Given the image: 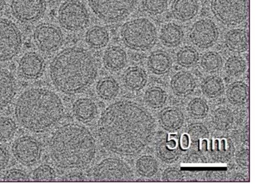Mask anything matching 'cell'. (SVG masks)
Masks as SVG:
<instances>
[{
	"label": "cell",
	"instance_id": "obj_38",
	"mask_svg": "<svg viewBox=\"0 0 256 189\" xmlns=\"http://www.w3.org/2000/svg\"><path fill=\"white\" fill-rule=\"evenodd\" d=\"M208 104L204 99L200 98L192 99L187 107L189 115L196 119H204L208 116Z\"/></svg>",
	"mask_w": 256,
	"mask_h": 189
},
{
	"label": "cell",
	"instance_id": "obj_26",
	"mask_svg": "<svg viewBox=\"0 0 256 189\" xmlns=\"http://www.w3.org/2000/svg\"><path fill=\"white\" fill-rule=\"evenodd\" d=\"M123 81L124 86L129 90L139 91L147 83V73L143 68L140 67H130L124 72Z\"/></svg>",
	"mask_w": 256,
	"mask_h": 189
},
{
	"label": "cell",
	"instance_id": "obj_11",
	"mask_svg": "<svg viewBox=\"0 0 256 189\" xmlns=\"http://www.w3.org/2000/svg\"><path fill=\"white\" fill-rule=\"evenodd\" d=\"M33 40L40 51L50 53L57 51L62 46L64 35L62 29L55 24L44 22L35 27Z\"/></svg>",
	"mask_w": 256,
	"mask_h": 189
},
{
	"label": "cell",
	"instance_id": "obj_51",
	"mask_svg": "<svg viewBox=\"0 0 256 189\" xmlns=\"http://www.w3.org/2000/svg\"><path fill=\"white\" fill-rule=\"evenodd\" d=\"M233 181L234 182H244L248 181V179L246 178V177L242 175V174H238L237 175L234 176L233 179Z\"/></svg>",
	"mask_w": 256,
	"mask_h": 189
},
{
	"label": "cell",
	"instance_id": "obj_41",
	"mask_svg": "<svg viewBox=\"0 0 256 189\" xmlns=\"http://www.w3.org/2000/svg\"><path fill=\"white\" fill-rule=\"evenodd\" d=\"M142 4L146 12L156 16L166 10L168 0H142Z\"/></svg>",
	"mask_w": 256,
	"mask_h": 189
},
{
	"label": "cell",
	"instance_id": "obj_47",
	"mask_svg": "<svg viewBox=\"0 0 256 189\" xmlns=\"http://www.w3.org/2000/svg\"><path fill=\"white\" fill-rule=\"evenodd\" d=\"M206 176L209 182H222L226 177V174L224 171H210Z\"/></svg>",
	"mask_w": 256,
	"mask_h": 189
},
{
	"label": "cell",
	"instance_id": "obj_24",
	"mask_svg": "<svg viewBox=\"0 0 256 189\" xmlns=\"http://www.w3.org/2000/svg\"><path fill=\"white\" fill-rule=\"evenodd\" d=\"M149 70L157 75L169 72L172 67V61L169 54L162 50L155 51L148 58Z\"/></svg>",
	"mask_w": 256,
	"mask_h": 189
},
{
	"label": "cell",
	"instance_id": "obj_16",
	"mask_svg": "<svg viewBox=\"0 0 256 189\" xmlns=\"http://www.w3.org/2000/svg\"><path fill=\"white\" fill-rule=\"evenodd\" d=\"M16 92L17 84L13 74L0 67V111L12 102Z\"/></svg>",
	"mask_w": 256,
	"mask_h": 189
},
{
	"label": "cell",
	"instance_id": "obj_35",
	"mask_svg": "<svg viewBox=\"0 0 256 189\" xmlns=\"http://www.w3.org/2000/svg\"><path fill=\"white\" fill-rule=\"evenodd\" d=\"M199 59L198 52L196 49L190 46L180 48L176 54L178 63L184 68H192L196 66Z\"/></svg>",
	"mask_w": 256,
	"mask_h": 189
},
{
	"label": "cell",
	"instance_id": "obj_17",
	"mask_svg": "<svg viewBox=\"0 0 256 189\" xmlns=\"http://www.w3.org/2000/svg\"><path fill=\"white\" fill-rule=\"evenodd\" d=\"M156 153L158 157L164 163L170 164L176 162L182 153L179 138L175 134H170L168 138L158 143Z\"/></svg>",
	"mask_w": 256,
	"mask_h": 189
},
{
	"label": "cell",
	"instance_id": "obj_2",
	"mask_svg": "<svg viewBox=\"0 0 256 189\" xmlns=\"http://www.w3.org/2000/svg\"><path fill=\"white\" fill-rule=\"evenodd\" d=\"M98 73L91 52L78 46L60 51L50 66V76L58 91L68 95L82 93L92 85Z\"/></svg>",
	"mask_w": 256,
	"mask_h": 189
},
{
	"label": "cell",
	"instance_id": "obj_42",
	"mask_svg": "<svg viewBox=\"0 0 256 189\" xmlns=\"http://www.w3.org/2000/svg\"><path fill=\"white\" fill-rule=\"evenodd\" d=\"M188 134L190 142L193 144L204 141L209 136V132L206 127L199 123L190 124L188 128Z\"/></svg>",
	"mask_w": 256,
	"mask_h": 189
},
{
	"label": "cell",
	"instance_id": "obj_27",
	"mask_svg": "<svg viewBox=\"0 0 256 189\" xmlns=\"http://www.w3.org/2000/svg\"><path fill=\"white\" fill-rule=\"evenodd\" d=\"M184 34L182 27L174 23L165 24L160 32V40L166 47H176L184 41Z\"/></svg>",
	"mask_w": 256,
	"mask_h": 189
},
{
	"label": "cell",
	"instance_id": "obj_33",
	"mask_svg": "<svg viewBox=\"0 0 256 189\" xmlns=\"http://www.w3.org/2000/svg\"><path fill=\"white\" fill-rule=\"evenodd\" d=\"M136 169L140 176L144 178H152L158 170V165L156 160L150 156L140 157L136 163Z\"/></svg>",
	"mask_w": 256,
	"mask_h": 189
},
{
	"label": "cell",
	"instance_id": "obj_45",
	"mask_svg": "<svg viewBox=\"0 0 256 189\" xmlns=\"http://www.w3.org/2000/svg\"><path fill=\"white\" fill-rule=\"evenodd\" d=\"M236 162L239 167L248 169L250 166V151L248 149H243L238 152Z\"/></svg>",
	"mask_w": 256,
	"mask_h": 189
},
{
	"label": "cell",
	"instance_id": "obj_21",
	"mask_svg": "<svg viewBox=\"0 0 256 189\" xmlns=\"http://www.w3.org/2000/svg\"><path fill=\"white\" fill-rule=\"evenodd\" d=\"M160 126L169 132H176L182 128L184 122L183 113L176 107H168L160 114Z\"/></svg>",
	"mask_w": 256,
	"mask_h": 189
},
{
	"label": "cell",
	"instance_id": "obj_36",
	"mask_svg": "<svg viewBox=\"0 0 256 189\" xmlns=\"http://www.w3.org/2000/svg\"><path fill=\"white\" fill-rule=\"evenodd\" d=\"M168 95L163 89L158 87H150L146 91L144 101L150 108H162L166 102Z\"/></svg>",
	"mask_w": 256,
	"mask_h": 189
},
{
	"label": "cell",
	"instance_id": "obj_6",
	"mask_svg": "<svg viewBox=\"0 0 256 189\" xmlns=\"http://www.w3.org/2000/svg\"><path fill=\"white\" fill-rule=\"evenodd\" d=\"M90 7L98 18L108 23L123 20L132 13L138 0H88Z\"/></svg>",
	"mask_w": 256,
	"mask_h": 189
},
{
	"label": "cell",
	"instance_id": "obj_50",
	"mask_svg": "<svg viewBox=\"0 0 256 189\" xmlns=\"http://www.w3.org/2000/svg\"><path fill=\"white\" fill-rule=\"evenodd\" d=\"M202 156L196 153H190L187 158L188 161L190 163H196L198 162L200 160L202 161Z\"/></svg>",
	"mask_w": 256,
	"mask_h": 189
},
{
	"label": "cell",
	"instance_id": "obj_46",
	"mask_svg": "<svg viewBox=\"0 0 256 189\" xmlns=\"http://www.w3.org/2000/svg\"><path fill=\"white\" fill-rule=\"evenodd\" d=\"M10 155L8 149L0 144V171L6 168L10 163Z\"/></svg>",
	"mask_w": 256,
	"mask_h": 189
},
{
	"label": "cell",
	"instance_id": "obj_8",
	"mask_svg": "<svg viewBox=\"0 0 256 189\" xmlns=\"http://www.w3.org/2000/svg\"><path fill=\"white\" fill-rule=\"evenodd\" d=\"M24 37L21 29L12 19L0 17V62L12 60L21 51Z\"/></svg>",
	"mask_w": 256,
	"mask_h": 189
},
{
	"label": "cell",
	"instance_id": "obj_40",
	"mask_svg": "<svg viewBox=\"0 0 256 189\" xmlns=\"http://www.w3.org/2000/svg\"><path fill=\"white\" fill-rule=\"evenodd\" d=\"M56 177L54 169L47 164L39 166L32 173V179L34 182H54Z\"/></svg>",
	"mask_w": 256,
	"mask_h": 189
},
{
	"label": "cell",
	"instance_id": "obj_5",
	"mask_svg": "<svg viewBox=\"0 0 256 189\" xmlns=\"http://www.w3.org/2000/svg\"><path fill=\"white\" fill-rule=\"evenodd\" d=\"M121 38L123 43L129 49L146 51L157 42V29L146 18L132 19L123 24Z\"/></svg>",
	"mask_w": 256,
	"mask_h": 189
},
{
	"label": "cell",
	"instance_id": "obj_20",
	"mask_svg": "<svg viewBox=\"0 0 256 189\" xmlns=\"http://www.w3.org/2000/svg\"><path fill=\"white\" fill-rule=\"evenodd\" d=\"M226 46L228 50L235 53H244L249 48V34L244 29H230L226 34Z\"/></svg>",
	"mask_w": 256,
	"mask_h": 189
},
{
	"label": "cell",
	"instance_id": "obj_9",
	"mask_svg": "<svg viewBox=\"0 0 256 189\" xmlns=\"http://www.w3.org/2000/svg\"><path fill=\"white\" fill-rule=\"evenodd\" d=\"M58 19L60 25L66 31L78 32L88 25L90 14L82 2L78 0H67L60 5Z\"/></svg>",
	"mask_w": 256,
	"mask_h": 189
},
{
	"label": "cell",
	"instance_id": "obj_23",
	"mask_svg": "<svg viewBox=\"0 0 256 189\" xmlns=\"http://www.w3.org/2000/svg\"><path fill=\"white\" fill-rule=\"evenodd\" d=\"M210 154L215 161L226 163L232 159L234 154V144L228 138L222 137L214 139Z\"/></svg>",
	"mask_w": 256,
	"mask_h": 189
},
{
	"label": "cell",
	"instance_id": "obj_48",
	"mask_svg": "<svg viewBox=\"0 0 256 189\" xmlns=\"http://www.w3.org/2000/svg\"><path fill=\"white\" fill-rule=\"evenodd\" d=\"M180 147L182 150L186 151L190 146L192 142H190V137L188 133L182 134L179 138Z\"/></svg>",
	"mask_w": 256,
	"mask_h": 189
},
{
	"label": "cell",
	"instance_id": "obj_52",
	"mask_svg": "<svg viewBox=\"0 0 256 189\" xmlns=\"http://www.w3.org/2000/svg\"><path fill=\"white\" fill-rule=\"evenodd\" d=\"M6 1L7 0H0V12L4 9Z\"/></svg>",
	"mask_w": 256,
	"mask_h": 189
},
{
	"label": "cell",
	"instance_id": "obj_43",
	"mask_svg": "<svg viewBox=\"0 0 256 189\" xmlns=\"http://www.w3.org/2000/svg\"><path fill=\"white\" fill-rule=\"evenodd\" d=\"M4 181V182H28L29 177L28 174L20 169H10L5 173Z\"/></svg>",
	"mask_w": 256,
	"mask_h": 189
},
{
	"label": "cell",
	"instance_id": "obj_3",
	"mask_svg": "<svg viewBox=\"0 0 256 189\" xmlns=\"http://www.w3.org/2000/svg\"><path fill=\"white\" fill-rule=\"evenodd\" d=\"M64 107L56 93L44 88H32L17 99L14 116L20 125L34 133H42L62 120Z\"/></svg>",
	"mask_w": 256,
	"mask_h": 189
},
{
	"label": "cell",
	"instance_id": "obj_4",
	"mask_svg": "<svg viewBox=\"0 0 256 189\" xmlns=\"http://www.w3.org/2000/svg\"><path fill=\"white\" fill-rule=\"evenodd\" d=\"M50 153L56 165L64 169H84L96 155L94 139L88 129L80 124L69 123L53 134L50 143Z\"/></svg>",
	"mask_w": 256,
	"mask_h": 189
},
{
	"label": "cell",
	"instance_id": "obj_30",
	"mask_svg": "<svg viewBox=\"0 0 256 189\" xmlns=\"http://www.w3.org/2000/svg\"><path fill=\"white\" fill-rule=\"evenodd\" d=\"M96 90L100 98L104 100L110 101L118 96L120 87L116 79L111 77H107L98 82Z\"/></svg>",
	"mask_w": 256,
	"mask_h": 189
},
{
	"label": "cell",
	"instance_id": "obj_37",
	"mask_svg": "<svg viewBox=\"0 0 256 189\" xmlns=\"http://www.w3.org/2000/svg\"><path fill=\"white\" fill-rule=\"evenodd\" d=\"M247 65L244 59L238 56L230 57L224 64L226 72L229 76L238 77L246 70Z\"/></svg>",
	"mask_w": 256,
	"mask_h": 189
},
{
	"label": "cell",
	"instance_id": "obj_18",
	"mask_svg": "<svg viewBox=\"0 0 256 189\" xmlns=\"http://www.w3.org/2000/svg\"><path fill=\"white\" fill-rule=\"evenodd\" d=\"M199 10L198 0H173L172 12L173 17L180 22L192 20Z\"/></svg>",
	"mask_w": 256,
	"mask_h": 189
},
{
	"label": "cell",
	"instance_id": "obj_10",
	"mask_svg": "<svg viewBox=\"0 0 256 189\" xmlns=\"http://www.w3.org/2000/svg\"><path fill=\"white\" fill-rule=\"evenodd\" d=\"M94 180L101 182H122L133 180L132 169L126 162L116 158H108L94 168Z\"/></svg>",
	"mask_w": 256,
	"mask_h": 189
},
{
	"label": "cell",
	"instance_id": "obj_28",
	"mask_svg": "<svg viewBox=\"0 0 256 189\" xmlns=\"http://www.w3.org/2000/svg\"><path fill=\"white\" fill-rule=\"evenodd\" d=\"M249 96V88L246 84L242 81L230 84L226 92L228 101L234 105L240 106L246 103Z\"/></svg>",
	"mask_w": 256,
	"mask_h": 189
},
{
	"label": "cell",
	"instance_id": "obj_44",
	"mask_svg": "<svg viewBox=\"0 0 256 189\" xmlns=\"http://www.w3.org/2000/svg\"><path fill=\"white\" fill-rule=\"evenodd\" d=\"M162 179L166 182H178L182 181L184 176L178 169L170 168L164 172Z\"/></svg>",
	"mask_w": 256,
	"mask_h": 189
},
{
	"label": "cell",
	"instance_id": "obj_19",
	"mask_svg": "<svg viewBox=\"0 0 256 189\" xmlns=\"http://www.w3.org/2000/svg\"><path fill=\"white\" fill-rule=\"evenodd\" d=\"M170 86L176 95L187 97L194 91L196 82L192 74L187 71H180L172 77Z\"/></svg>",
	"mask_w": 256,
	"mask_h": 189
},
{
	"label": "cell",
	"instance_id": "obj_7",
	"mask_svg": "<svg viewBox=\"0 0 256 189\" xmlns=\"http://www.w3.org/2000/svg\"><path fill=\"white\" fill-rule=\"evenodd\" d=\"M210 9L218 20L226 25H238L248 17V0H212Z\"/></svg>",
	"mask_w": 256,
	"mask_h": 189
},
{
	"label": "cell",
	"instance_id": "obj_1",
	"mask_svg": "<svg viewBox=\"0 0 256 189\" xmlns=\"http://www.w3.org/2000/svg\"><path fill=\"white\" fill-rule=\"evenodd\" d=\"M154 129V119L139 104L115 102L102 114L98 123L100 141L107 150L124 156L136 155L148 145Z\"/></svg>",
	"mask_w": 256,
	"mask_h": 189
},
{
	"label": "cell",
	"instance_id": "obj_25",
	"mask_svg": "<svg viewBox=\"0 0 256 189\" xmlns=\"http://www.w3.org/2000/svg\"><path fill=\"white\" fill-rule=\"evenodd\" d=\"M74 115L80 122L88 123L96 117L98 107L91 99L82 98L78 99L72 106Z\"/></svg>",
	"mask_w": 256,
	"mask_h": 189
},
{
	"label": "cell",
	"instance_id": "obj_22",
	"mask_svg": "<svg viewBox=\"0 0 256 189\" xmlns=\"http://www.w3.org/2000/svg\"><path fill=\"white\" fill-rule=\"evenodd\" d=\"M127 62V53L120 46H110L104 52L103 63L108 70L114 72L121 70L126 65Z\"/></svg>",
	"mask_w": 256,
	"mask_h": 189
},
{
	"label": "cell",
	"instance_id": "obj_15",
	"mask_svg": "<svg viewBox=\"0 0 256 189\" xmlns=\"http://www.w3.org/2000/svg\"><path fill=\"white\" fill-rule=\"evenodd\" d=\"M45 68L44 58L37 52H28L20 59L18 72L22 77L35 79L42 75Z\"/></svg>",
	"mask_w": 256,
	"mask_h": 189
},
{
	"label": "cell",
	"instance_id": "obj_14",
	"mask_svg": "<svg viewBox=\"0 0 256 189\" xmlns=\"http://www.w3.org/2000/svg\"><path fill=\"white\" fill-rule=\"evenodd\" d=\"M219 38V29L210 19H202L195 22L190 28V40L196 47L207 49L212 47Z\"/></svg>",
	"mask_w": 256,
	"mask_h": 189
},
{
	"label": "cell",
	"instance_id": "obj_13",
	"mask_svg": "<svg viewBox=\"0 0 256 189\" xmlns=\"http://www.w3.org/2000/svg\"><path fill=\"white\" fill-rule=\"evenodd\" d=\"M10 9L18 21L33 23L44 16L46 9V0H12Z\"/></svg>",
	"mask_w": 256,
	"mask_h": 189
},
{
	"label": "cell",
	"instance_id": "obj_31",
	"mask_svg": "<svg viewBox=\"0 0 256 189\" xmlns=\"http://www.w3.org/2000/svg\"><path fill=\"white\" fill-rule=\"evenodd\" d=\"M200 88L205 96L214 98L222 95L224 91V85L222 79L220 77L210 76L204 79Z\"/></svg>",
	"mask_w": 256,
	"mask_h": 189
},
{
	"label": "cell",
	"instance_id": "obj_29",
	"mask_svg": "<svg viewBox=\"0 0 256 189\" xmlns=\"http://www.w3.org/2000/svg\"><path fill=\"white\" fill-rule=\"evenodd\" d=\"M85 40L88 45L93 48H103L109 42L110 34L106 28L94 26L90 28L85 34Z\"/></svg>",
	"mask_w": 256,
	"mask_h": 189
},
{
	"label": "cell",
	"instance_id": "obj_12",
	"mask_svg": "<svg viewBox=\"0 0 256 189\" xmlns=\"http://www.w3.org/2000/svg\"><path fill=\"white\" fill-rule=\"evenodd\" d=\"M12 152L15 159L22 165L32 167L40 161L42 148L36 139L32 136H24L14 142Z\"/></svg>",
	"mask_w": 256,
	"mask_h": 189
},
{
	"label": "cell",
	"instance_id": "obj_49",
	"mask_svg": "<svg viewBox=\"0 0 256 189\" xmlns=\"http://www.w3.org/2000/svg\"><path fill=\"white\" fill-rule=\"evenodd\" d=\"M64 181H68V182H83L84 181V178L81 175H79V174H72V175H70L68 176H66V178H64Z\"/></svg>",
	"mask_w": 256,
	"mask_h": 189
},
{
	"label": "cell",
	"instance_id": "obj_34",
	"mask_svg": "<svg viewBox=\"0 0 256 189\" xmlns=\"http://www.w3.org/2000/svg\"><path fill=\"white\" fill-rule=\"evenodd\" d=\"M223 58L220 54L215 51H208L203 54L200 64L204 71L208 73H216L222 68Z\"/></svg>",
	"mask_w": 256,
	"mask_h": 189
},
{
	"label": "cell",
	"instance_id": "obj_39",
	"mask_svg": "<svg viewBox=\"0 0 256 189\" xmlns=\"http://www.w3.org/2000/svg\"><path fill=\"white\" fill-rule=\"evenodd\" d=\"M16 123L10 117H0V142H8L16 132Z\"/></svg>",
	"mask_w": 256,
	"mask_h": 189
},
{
	"label": "cell",
	"instance_id": "obj_32",
	"mask_svg": "<svg viewBox=\"0 0 256 189\" xmlns=\"http://www.w3.org/2000/svg\"><path fill=\"white\" fill-rule=\"evenodd\" d=\"M234 122L233 113L228 108H219L212 116V123L217 130L226 131L232 127Z\"/></svg>",
	"mask_w": 256,
	"mask_h": 189
}]
</instances>
